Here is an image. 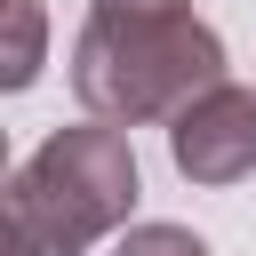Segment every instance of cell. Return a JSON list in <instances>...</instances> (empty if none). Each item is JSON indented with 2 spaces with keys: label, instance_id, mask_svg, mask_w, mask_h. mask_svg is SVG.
I'll list each match as a JSON object with an SVG mask.
<instances>
[{
  "label": "cell",
  "instance_id": "obj_6",
  "mask_svg": "<svg viewBox=\"0 0 256 256\" xmlns=\"http://www.w3.org/2000/svg\"><path fill=\"white\" fill-rule=\"evenodd\" d=\"M88 16H128V24H160V16H192V0H88Z\"/></svg>",
  "mask_w": 256,
  "mask_h": 256
},
{
  "label": "cell",
  "instance_id": "obj_2",
  "mask_svg": "<svg viewBox=\"0 0 256 256\" xmlns=\"http://www.w3.org/2000/svg\"><path fill=\"white\" fill-rule=\"evenodd\" d=\"M136 208V152L120 128L80 120L40 136V152L8 176V232H24L40 256H80L104 232H120Z\"/></svg>",
  "mask_w": 256,
  "mask_h": 256
},
{
  "label": "cell",
  "instance_id": "obj_5",
  "mask_svg": "<svg viewBox=\"0 0 256 256\" xmlns=\"http://www.w3.org/2000/svg\"><path fill=\"white\" fill-rule=\"evenodd\" d=\"M112 256H208V240L184 232V224H128L112 240Z\"/></svg>",
  "mask_w": 256,
  "mask_h": 256
},
{
  "label": "cell",
  "instance_id": "obj_3",
  "mask_svg": "<svg viewBox=\"0 0 256 256\" xmlns=\"http://www.w3.org/2000/svg\"><path fill=\"white\" fill-rule=\"evenodd\" d=\"M168 160L192 184H240V176H256V88L224 80L200 104H184L168 120Z\"/></svg>",
  "mask_w": 256,
  "mask_h": 256
},
{
  "label": "cell",
  "instance_id": "obj_1",
  "mask_svg": "<svg viewBox=\"0 0 256 256\" xmlns=\"http://www.w3.org/2000/svg\"><path fill=\"white\" fill-rule=\"evenodd\" d=\"M208 88H224V40L200 16H160V24L88 16L80 40H72V96L104 128L176 120Z\"/></svg>",
  "mask_w": 256,
  "mask_h": 256
},
{
  "label": "cell",
  "instance_id": "obj_7",
  "mask_svg": "<svg viewBox=\"0 0 256 256\" xmlns=\"http://www.w3.org/2000/svg\"><path fill=\"white\" fill-rule=\"evenodd\" d=\"M8 256H40V248H32V240H24V232H8Z\"/></svg>",
  "mask_w": 256,
  "mask_h": 256
},
{
  "label": "cell",
  "instance_id": "obj_4",
  "mask_svg": "<svg viewBox=\"0 0 256 256\" xmlns=\"http://www.w3.org/2000/svg\"><path fill=\"white\" fill-rule=\"evenodd\" d=\"M40 0H8V56H0V88H32L40 80Z\"/></svg>",
  "mask_w": 256,
  "mask_h": 256
}]
</instances>
